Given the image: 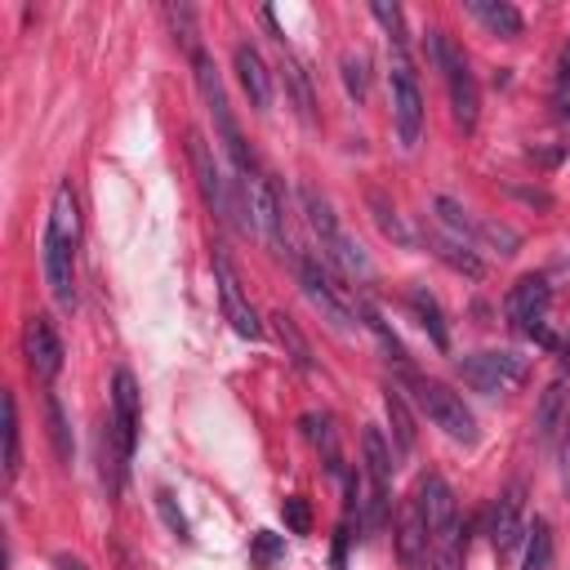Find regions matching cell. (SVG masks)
<instances>
[{
	"instance_id": "7402d4cb",
	"label": "cell",
	"mask_w": 570,
	"mask_h": 570,
	"mask_svg": "<svg viewBox=\"0 0 570 570\" xmlns=\"http://www.w3.org/2000/svg\"><path fill=\"white\" fill-rule=\"evenodd\" d=\"M405 303H410V312L419 316V325L428 330V338H432V343H436V347L445 352V347H450V330H445V316H441V303H436V298H432V294H428L423 285H414V289L405 294Z\"/></svg>"
},
{
	"instance_id": "6da1fadb",
	"label": "cell",
	"mask_w": 570,
	"mask_h": 570,
	"mask_svg": "<svg viewBox=\"0 0 570 570\" xmlns=\"http://www.w3.org/2000/svg\"><path fill=\"white\" fill-rule=\"evenodd\" d=\"M76 249H80V205H76L71 183H58V191L49 200L45 240H40L45 285L58 307H76Z\"/></svg>"
},
{
	"instance_id": "9a60e30c",
	"label": "cell",
	"mask_w": 570,
	"mask_h": 570,
	"mask_svg": "<svg viewBox=\"0 0 570 570\" xmlns=\"http://www.w3.org/2000/svg\"><path fill=\"white\" fill-rule=\"evenodd\" d=\"M22 356H27V370L40 379V383H53L58 370H62V343H58V330L49 316H31L22 325Z\"/></svg>"
},
{
	"instance_id": "d6986e66",
	"label": "cell",
	"mask_w": 570,
	"mask_h": 570,
	"mask_svg": "<svg viewBox=\"0 0 570 570\" xmlns=\"http://www.w3.org/2000/svg\"><path fill=\"white\" fill-rule=\"evenodd\" d=\"M396 552L410 570H423V561H428V521H423V508L414 494L405 499V508L396 517Z\"/></svg>"
},
{
	"instance_id": "ac0fdd59",
	"label": "cell",
	"mask_w": 570,
	"mask_h": 570,
	"mask_svg": "<svg viewBox=\"0 0 570 570\" xmlns=\"http://www.w3.org/2000/svg\"><path fill=\"white\" fill-rule=\"evenodd\" d=\"M236 80H240V89H245V98H249V107L263 116L267 107H272V71H267V62H263V53L254 49V45H236Z\"/></svg>"
},
{
	"instance_id": "9c48e42d",
	"label": "cell",
	"mask_w": 570,
	"mask_h": 570,
	"mask_svg": "<svg viewBox=\"0 0 570 570\" xmlns=\"http://www.w3.org/2000/svg\"><path fill=\"white\" fill-rule=\"evenodd\" d=\"M503 312H508L512 330H521L525 338H534L543 347H557V338L548 330V312H552V285H548V276H539V272L517 276L512 289H508V298H503Z\"/></svg>"
},
{
	"instance_id": "e575fe53",
	"label": "cell",
	"mask_w": 570,
	"mask_h": 570,
	"mask_svg": "<svg viewBox=\"0 0 570 570\" xmlns=\"http://www.w3.org/2000/svg\"><path fill=\"white\" fill-rule=\"evenodd\" d=\"M156 508H160V517H165V525L178 534V539H187V517L174 508V494L169 490H156Z\"/></svg>"
},
{
	"instance_id": "ffe728a7",
	"label": "cell",
	"mask_w": 570,
	"mask_h": 570,
	"mask_svg": "<svg viewBox=\"0 0 570 570\" xmlns=\"http://www.w3.org/2000/svg\"><path fill=\"white\" fill-rule=\"evenodd\" d=\"M490 36H503V40H512V36H521V27H525V18H521V9L517 4H508V0H468L463 4Z\"/></svg>"
},
{
	"instance_id": "277c9868",
	"label": "cell",
	"mask_w": 570,
	"mask_h": 570,
	"mask_svg": "<svg viewBox=\"0 0 570 570\" xmlns=\"http://www.w3.org/2000/svg\"><path fill=\"white\" fill-rule=\"evenodd\" d=\"M387 94H392V125L405 151L419 147L423 138V89L414 76L410 45H387Z\"/></svg>"
},
{
	"instance_id": "8d00e7d4",
	"label": "cell",
	"mask_w": 570,
	"mask_h": 570,
	"mask_svg": "<svg viewBox=\"0 0 570 570\" xmlns=\"http://www.w3.org/2000/svg\"><path fill=\"white\" fill-rule=\"evenodd\" d=\"M272 557H281V539H272L267 530H258L254 534V561H272Z\"/></svg>"
},
{
	"instance_id": "484cf974",
	"label": "cell",
	"mask_w": 570,
	"mask_h": 570,
	"mask_svg": "<svg viewBox=\"0 0 570 570\" xmlns=\"http://www.w3.org/2000/svg\"><path fill=\"white\" fill-rule=\"evenodd\" d=\"M272 330H276V338L289 347V361L298 365V370H312V347H307V338H303V330L294 325V316H285V312H276L272 316Z\"/></svg>"
},
{
	"instance_id": "44dd1931",
	"label": "cell",
	"mask_w": 570,
	"mask_h": 570,
	"mask_svg": "<svg viewBox=\"0 0 570 570\" xmlns=\"http://www.w3.org/2000/svg\"><path fill=\"white\" fill-rule=\"evenodd\" d=\"M383 410H387V423H392V445H396V454H410V450H414V419H410L405 392H401L396 383L383 387Z\"/></svg>"
},
{
	"instance_id": "603a6c76",
	"label": "cell",
	"mask_w": 570,
	"mask_h": 570,
	"mask_svg": "<svg viewBox=\"0 0 570 570\" xmlns=\"http://www.w3.org/2000/svg\"><path fill=\"white\" fill-rule=\"evenodd\" d=\"M552 557H557L552 521H548V517H534V525H530V539H525V557H521V570H552Z\"/></svg>"
},
{
	"instance_id": "52a82bcc",
	"label": "cell",
	"mask_w": 570,
	"mask_h": 570,
	"mask_svg": "<svg viewBox=\"0 0 570 570\" xmlns=\"http://www.w3.org/2000/svg\"><path fill=\"white\" fill-rule=\"evenodd\" d=\"M361 476H365V494H361V521L370 534L383 530L387 512H392V445L379 428L361 432Z\"/></svg>"
},
{
	"instance_id": "83f0119b",
	"label": "cell",
	"mask_w": 570,
	"mask_h": 570,
	"mask_svg": "<svg viewBox=\"0 0 570 570\" xmlns=\"http://www.w3.org/2000/svg\"><path fill=\"white\" fill-rule=\"evenodd\" d=\"M160 13H165V22H169L174 40H183V49L196 58V53H200V49H196V9H191V4H165Z\"/></svg>"
},
{
	"instance_id": "8992f818",
	"label": "cell",
	"mask_w": 570,
	"mask_h": 570,
	"mask_svg": "<svg viewBox=\"0 0 570 570\" xmlns=\"http://www.w3.org/2000/svg\"><path fill=\"white\" fill-rule=\"evenodd\" d=\"M405 383H410L414 405H419V410H423L450 441H459V445H476V419H472V410L463 405V396H459L450 383L428 379V374H414V370H405Z\"/></svg>"
},
{
	"instance_id": "7c38bea8",
	"label": "cell",
	"mask_w": 570,
	"mask_h": 570,
	"mask_svg": "<svg viewBox=\"0 0 570 570\" xmlns=\"http://www.w3.org/2000/svg\"><path fill=\"white\" fill-rule=\"evenodd\" d=\"M138 423H142V392L134 383L129 370H116L111 379V445H116V463L120 472H129L134 450H138Z\"/></svg>"
},
{
	"instance_id": "e0dca14e",
	"label": "cell",
	"mask_w": 570,
	"mask_h": 570,
	"mask_svg": "<svg viewBox=\"0 0 570 570\" xmlns=\"http://www.w3.org/2000/svg\"><path fill=\"white\" fill-rule=\"evenodd\" d=\"M414 499H419V508H423L428 539H432V534H441V530H450V525H459V503H454V490H450V481H445V476H436V472L419 476Z\"/></svg>"
},
{
	"instance_id": "2e32d148",
	"label": "cell",
	"mask_w": 570,
	"mask_h": 570,
	"mask_svg": "<svg viewBox=\"0 0 570 570\" xmlns=\"http://www.w3.org/2000/svg\"><path fill=\"white\" fill-rule=\"evenodd\" d=\"M521 517H525V485L512 481V485L490 503V521H485V534H490L494 557H508V552L521 543Z\"/></svg>"
},
{
	"instance_id": "ba28073f",
	"label": "cell",
	"mask_w": 570,
	"mask_h": 570,
	"mask_svg": "<svg viewBox=\"0 0 570 570\" xmlns=\"http://www.w3.org/2000/svg\"><path fill=\"white\" fill-rule=\"evenodd\" d=\"M187 160H191V174H196V187H200V196H205V205H209V214L218 218V223H227V227H236V232H249V209L232 196V183H227V174H223V165H218V156H214V147L191 129L187 134Z\"/></svg>"
},
{
	"instance_id": "7a4b0ae2",
	"label": "cell",
	"mask_w": 570,
	"mask_h": 570,
	"mask_svg": "<svg viewBox=\"0 0 570 570\" xmlns=\"http://www.w3.org/2000/svg\"><path fill=\"white\" fill-rule=\"evenodd\" d=\"M428 53L445 80V94H450V107H454V120L463 125V134L476 129V116H481V89H476V76H472V62L463 53V45H454L450 31H428Z\"/></svg>"
},
{
	"instance_id": "836d02e7",
	"label": "cell",
	"mask_w": 570,
	"mask_h": 570,
	"mask_svg": "<svg viewBox=\"0 0 570 570\" xmlns=\"http://www.w3.org/2000/svg\"><path fill=\"white\" fill-rule=\"evenodd\" d=\"M303 428H307V436H312L316 445H325V454H330V463H334V432H330V419H325V414H307ZM334 468H338V463H334Z\"/></svg>"
},
{
	"instance_id": "30bf717a",
	"label": "cell",
	"mask_w": 570,
	"mask_h": 570,
	"mask_svg": "<svg viewBox=\"0 0 570 570\" xmlns=\"http://www.w3.org/2000/svg\"><path fill=\"white\" fill-rule=\"evenodd\" d=\"M454 370H459V379H463L472 392H481V396H503V392L521 387V383H525V374H530L525 356L503 352V347L468 352V356H459V365H454Z\"/></svg>"
},
{
	"instance_id": "d590c367",
	"label": "cell",
	"mask_w": 570,
	"mask_h": 570,
	"mask_svg": "<svg viewBox=\"0 0 570 570\" xmlns=\"http://www.w3.org/2000/svg\"><path fill=\"white\" fill-rule=\"evenodd\" d=\"M374 214H379V227H383L387 236H396V240H405V245H410V232L401 227L396 209H387V200H383V196H374Z\"/></svg>"
},
{
	"instance_id": "4dcf8cb0",
	"label": "cell",
	"mask_w": 570,
	"mask_h": 570,
	"mask_svg": "<svg viewBox=\"0 0 570 570\" xmlns=\"http://www.w3.org/2000/svg\"><path fill=\"white\" fill-rule=\"evenodd\" d=\"M561 401H566V387H561V379L543 392V401H539V436H552L557 428H561Z\"/></svg>"
},
{
	"instance_id": "ab89813d",
	"label": "cell",
	"mask_w": 570,
	"mask_h": 570,
	"mask_svg": "<svg viewBox=\"0 0 570 570\" xmlns=\"http://www.w3.org/2000/svg\"><path fill=\"white\" fill-rule=\"evenodd\" d=\"M566 116H570V98H566Z\"/></svg>"
},
{
	"instance_id": "f1b7e54d",
	"label": "cell",
	"mask_w": 570,
	"mask_h": 570,
	"mask_svg": "<svg viewBox=\"0 0 570 570\" xmlns=\"http://www.w3.org/2000/svg\"><path fill=\"white\" fill-rule=\"evenodd\" d=\"M45 419H49V441H53V454L67 463L71 459V432H67V414L58 405L53 392H45Z\"/></svg>"
},
{
	"instance_id": "4fadbf2b",
	"label": "cell",
	"mask_w": 570,
	"mask_h": 570,
	"mask_svg": "<svg viewBox=\"0 0 570 570\" xmlns=\"http://www.w3.org/2000/svg\"><path fill=\"white\" fill-rule=\"evenodd\" d=\"M245 191V209H249V227L276 249V254H289V236H285V209H281V196H276V183L258 169L240 183Z\"/></svg>"
},
{
	"instance_id": "5bb4252c",
	"label": "cell",
	"mask_w": 570,
	"mask_h": 570,
	"mask_svg": "<svg viewBox=\"0 0 570 570\" xmlns=\"http://www.w3.org/2000/svg\"><path fill=\"white\" fill-rule=\"evenodd\" d=\"M214 281H218V303H223L227 325H232L240 338H263V321H258L249 294L240 289V276H236V267H232L227 254H214Z\"/></svg>"
},
{
	"instance_id": "cb8c5ba5",
	"label": "cell",
	"mask_w": 570,
	"mask_h": 570,
	"mask_svg": "<svg viewBox=\"0 0 570 570\" xmlns=\"http://www.w3.org/2000/svg\"><path fill=\"white\" fill-rule=\"evenodd\" d=\"M432 249H436V258H445V263H450L454 272H463V276L481 281L485 263L476 258V249H472V245H463V240H450L445 232H432Z\"/></svg>"
},
{
	"instance_id": "5b68a950",
	"label": "cell",
	"mask_w": 570,
	"mask_h": 570,
	"mask_svg": "<svg viewBox=\"0 0 570 570\" xmlns=\"http://www.w3.org/2000/svg\"><path fill=\"white\" fill-rule=\"evenodd\" d=\"M191 62H196V85H200V98H205V107H209V116H214L218 142H223V151L232 156V165H236V178L245 183L249 174H258V160H254V151L245 147V134H240V125H236V116H232L227 89H223V80H218V71H214L209 53H196Z\"/></svg>"
},
{
	"instance_id": "3957f363",
	"label": "cell",
	"mask_w": 570,
	"mask_h": 570,
	"mask_svg": "<svg viewBox=\"0 0 570 570\" xmlns=\"http://www.w3.org/2000/svg\"><path fill=\"white\" fill-rule=\"evenodd\" d=\"M298 200H303V214H307L312 236L321 240L325 263L338 267V272H347V276H370V258H365V249L343 232V223L334 218V205H330L316 187H298Z\"/></svg>"
},
{
	"instance_id": "4316f807",
	"label": "cell",
	"mask_w": 570,
	"mask_h": 570,
	"mask_svg": "<svg viewBox=\"0 0 570 570\" xmlns=\"http://www.w3.org/2000/svg\"><path fill=\"white\" fill-rule=\"evenodd\" d=\"M281 71H285V85H289V98H294V111H298V120L303 125H312V89H307V76H303V67L285 53L281 58Z\"/></svg>"
},
{
	"instance_id": "74e56055",
	"label": "cell",
	"mask_w": 570,
	"mask_h": 570,
	"mask_svg": "<svg viewBox=\"0 0 570 570\" xmlns=\"http://www.w3.org/2000/svg\"><path fill=\"white\" fill-rule=\"evenodd\" d=\"M561 481L570 490V414H566V436H561Z\"/></svg>"
},
{
	"instance_id": "1f68e13d",
	"label": "cell",
	"mask_w": 570,
	"mask_h": 570,
	"mask_svg": "<svg viewBox=\"0 0 570 570\" xmlns=\"http://www.w3.org/2000/svg\"><path fill=\"white\" fill-rule=\"evenodd\" d=\"M343 85H347L352 98H365V89H370V62H365V53H347L343 58Z\"/></svg>"
},
{
	"instance_id": "8fae6325",
	"label": "cell",
	"mask_w": 570,
	"mask_h": 570,
	"mask_svg": "<svg viewBox=\"0 0 570 570\" xmlns=\"http://www.w3.org/2000/svg\"><path fill=\"white\" fill-rule=\"evenodd\" d=\"M298 285L307 294V303L334 325V330H352L356 325V303L347 298V285H338L334 267L321 258H298Z\"/></svg>"
},
{
	"instance_id": "d6a6232c",
	"label": "cell",
	"mask_w": 570,
	"mask_h": 570,
	"mask_svg": "<svg viewBox=\"0 0 570 570\" xmlns=\"http://www.w3.org/2000/svg\"><path fill=\"white\" fill-rule=\"evenodd\" d=\"M281 517H285L289 534H307V530H312V508H307V499H298V494H289V499L281 503Z\"/></svg>"
},
{
	"instance_id": "f546056e",
	"label": "cell",
	"mask_w": 570,
	"mask_h": 570,
	"mask_svg": "<svg viewBox=\"0 0 570 570\" xmlns=\"http://www.w3.org/2000/svg\"><path fill=\"white\" fill-rule=\"evenodd\" d=\"M370 18L387 31V45H410V36H405V13L396 9V4H387V0H374L370 4Z\"/></svg>"
},
{
	"instance_id": "d4e9b609",
	"label": "cell",
	"mask_w": 570,
	"mask_h": 570,
	"mask_svg": "<svg viewBox=\"0 0 570 570\" xmlns=\"http://www.w3.org/2000/svg\"><path fill=\"white\" fill-rule=\"evenodd\" d=\"M22 468V428H18V396L4 392V481H13Z\"/></svg>"
},
{
	"instance_id": "f35d334b",
	"label": "cell",
	"mask_w": 570,
	"mask_h": 570,
	"mask_svg": "<svg viewBox=\"0 0 570 570\" xmlns=\"http://www.w3.org/2000/svg\"><path fill=\"white\" fill-rule=\"evenodd\" d=\"M53 570H85V561L71 557V552H62V557H53Z\"/></svg>"
}]
</instances>
